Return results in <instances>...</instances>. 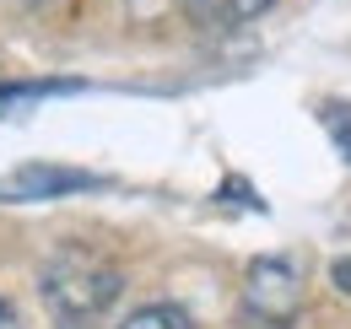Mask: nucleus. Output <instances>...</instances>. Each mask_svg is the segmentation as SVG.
<instances>
[{
	"label": "nucleus",
	"mask_w": 351,
	"mask_h": 329,
	"mask_svg": "<svg viewBox=\"0 0 351 329\" xmlns=\"http://www.w3.org/2000/svg\"><path fill=\"white\" fill-rule=\"evenodd\" d=\"M119 287H125L119 270L92 248H60L44 265V302L65 324H87L97 313H108Z\"/></svg>",
	"instance_id": "obj_1"
},
{
	"label": "nucleus",
	"mask_w": 351,
	"mask_h": 329,
	"mask_svg": "<svg viewBox=\"0 0 351 329\" xmlns=\"http://www.w3.org/2000/svg\"><path fill=\"white\" fill-rule=\"evenodd\" d=\"M243 308L260 324H287L298 308V270L287 259H254L249 281H243Z\"/></svg>",
	"instance_id": "obj_2"
},
{
	"label": "nucleus",
	"mask_w": 351,
	"mask_h": 329,
	"mask_svg": "<svg viewBox=\"0 0 351 329\" xmlns=\"http://www.w3.org/2000/svg\"><path fill=\"white\" fill-rule=\"evenodd\" d=\"M103 178L87 167H54V162H27L0 178V200H60L76 189H97Z\"/></svg>",
	"instance_id": "obj_3"
},
{
	"label": "nucleus",
	"mask_w": 351,
	"mask_h": 329,
	"mask_svg": "<svg viewBox=\"0 0 351 329\" xmlns=\"http://www.w3.org/2000/svg\"><path fill=\"white\" fill-rule=\"evenodd\" d=\"M54 92H76V82H27V86H0V119L38 103V97H54Z\"/></svg>",
	"instance_id": "obj_4"
},
{
	"label": "nucleus",
	"mask_w": 351,
	"mask_h": 329,
	"mask_svg": "<svg viewBox=\"0 0 351 329\" xmlns=\"http://www.w3.org/2000/svg\"><path fill=\"white\" fill-rule=\"evenodd\" d=\"M119 329H195L184 308H168V302H152V308H135Z\"/></svg>",
	"instance_id": "obj_5"
},
{
	"label": "nucleus",
	"mask_w": 351,
	"mask_h": 329,
	"mask_svg": "<svg viewBox=\"0 0 351 329\" xmlns=\"http://www.w3.org/2000/svg\"><path fill=\"white\" fill-rule=\"evenodd\" d=\"M324 130L335 135V146H341V157L351 162V103H324Z\"/></svg>",
	"instance_id": "obj_6"
},
{
	"label": "nucleus",
	"mask_w": 351,
	"mask_h": 329,
	"mask_svg": "<svg viewBox=\"0 0 351 329\" xmlns=\"http://www.w3.org/2000/svg\"><path fill=\"white\" fill-rule=\"evenodd\" d=\"M265 5H276V0H221V11H227L232 22H249V16H260Z\"/></svg>",
	"instance_id": "obj_7"
},
{
	"label": "nucleus",
	"mask_w": 351,
	"mask_h": 329,
	"mask_svg": "<svg viewBox=\"0 0 351 329\" xmlns=\"http://www.w3.org/2000/svg\"><path fill=\"white\" fill-rule=\"evenodd\" d=\"M0 329H22V319H16V308L0 297Z\"/></svg>",
	"instance_id": "obj_8"
},
{
	"label": "nucleus",
	"mask_w": 351,
	"mask_h": 329,
	"mask_svg": "<svg viewBox=\"0 0 351 329\" xmlns=\"http://www.w3.org/2000/svg\"><path fill=\"white\" fill-rule=\"evenodd\" d=\"M335 287L351 297V259H341V265H335Z\"/></svg>",
	"instance_id": "obj_9"
}]
</instances>
